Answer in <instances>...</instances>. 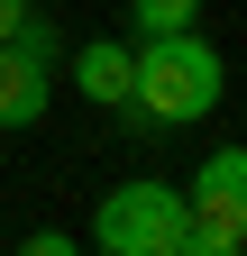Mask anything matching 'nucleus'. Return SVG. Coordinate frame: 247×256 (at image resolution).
Listing matches in <instances>:
<instances>
[{
  "label": "nucleus",
  "instance_id": "nucleus-1",
  "mask_svg": "<svg viewBox=\"0 0 247 256\" xmlns=\"http://www.w3.org/2000/svg\"><path fill=\"white\" fill-rule=\"evenodd\" d=\"M229 92V64L202 28H174V37H138V82H128V110L138 128H192L220 110Z\"/></svg>",
  "mask_w": 247,
  "mask_h": 256
},
{
  "label": "nucleus",
  "instance_id": "nucleus-2",
  "mask_svg": "<svg viewBox=\"0 0 247 256\" xmlns=\"http://www.w3.org/2000/svg\"><path fill=\"white\" fill-rule=\"evenodd\" d=\"M82 247H101V256H183V183H165V174L110 183Z\"/></svg>",
  "mask_w": 247,
  "mask_h": 256
},
{
  "label": "nucleus",
  "instance_id": "nucleus-3",
  "mask_svg": "<svg viewBox=\"0 0 247 256\" xmlns=\"http://www.w3.org/2000/svg\"><path fill=\"white\" fill-rule=\"evenodd\" d=\"M183 256H247V146H210L183 183Z\"/></svg>",
  "mask_w": 247,
  "mask_h": 256
},
{
  "label": "nucleus",
  "instance_id": "nucleus-4",
  "mask_svg": "<svg viewBox=\"0 0 247 256\" xmlns=\"http://www.w3.org/2000/svg\"><path fill=\"white\" fill-rule=\"evenodd\" d=\"M55 101V55H28L18 37H0V128H37Z\"/></svg>",
  "mask_w": 247,
  "mask_h": 256
},
{
  "label": "nucleus",
  "instance_id": "nucleus-5",
  "mask_svg": "<svg viewBox=\"0 0 247 256\" xmlns=\"http://www.w3.org/2000/svg\"><path fill=\"white\" fill-rule=\"evenodd\" d=\"M128 82H138V46H110V37L74 46V92L92 110H128Z\"/></svg>",
  "mask_w": 247,
  "mask_h": 256
},
{
  "label": "nucleus",
  "instance_id": "nucleus-6",
  "mask_svg": "<svg viewBox=\"0 0 247 256\" xmlns=\"http://www.w3.org/2000/svg\"><path fill=\"white\" fill-rule=\"evenodd\" d=\"M174 28H202V0H128V37H174Z\"/></svg>",
  "mask_w": 247,
  "mask_h": 256
},
{
  "label": "nucleus",
  "instance_id": "nucleus-7",
  "mask_svg": "<svg viewBox=\"0 0 247 256\" xmlns=\"http://www.w3.org/2000/svg\"><path fill=\"white\" fill-rule=\"evenodd\" d=\"M18 247H28V256H74V247H82V238H74V229H28V238H18Z\"/></svg>",
  "mask_w": 247,
  "mask_h": 256
},
{
  "label": "nucleus",
  "instance_id": "nucleus-8",
  "mask_svg": "<svg viewBox=\"0 0 247 256\" xmlns=\"http://www.w3.org/2000/svg\"><path fill=\"white\" fill-rule=\"evenodd\" d=\"M28 10H37V0H0V37H18V28H28Z\"/></svg>",
  "mask_w": 247,
  "mask_h": 256
}]
</instances>
